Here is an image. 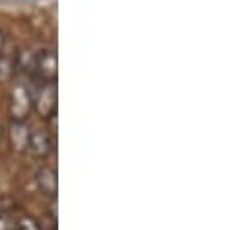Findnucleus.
<instances>
[{"mask_svg": "<svg viewBox=\"0 0 251 230\" xmlns=\"http://www.w3.org/2000/svg\"><path fill=\"white\" fill-rule=\"evenodd\" d=\"M18 70V53L16 49H8L4 45L2 53H0V80L2 82H10L14 78V72Z\"/></svg>", "mask_w": 251, "mask_h": 230, "instance_id": "7", "label": "nucleus"}, {"mask_svg": "<svg viewBox=\"0 0 251 230\" xmlns=\"http://www.w3.org/2000/svg\"><path fill=\"white\" fill-rule=\"evenodd\" d=\"M0 230H16V219L8 211H0Z\"/></svg>", "mask_w": 251, "mask_h": 230, "instance_id": "9", "label": "nucleus"}, {"mask_svg": "<svg viewBox=\"0 0 251 230\" xmlns=\"http://www.w3.org/2000/svg\"><path fill=\"white\" fill-rule=\"evenodd\" d=\"M33 74L41 78V82H57L59 58H57L55 49H41L39 53H35Z\"/></svg>", "mask_w": 251, "mask_h": 230, "instance_id": "3", "label": "nucleus"}, {"mask_svg": "<svg viewBox=\"0 0 251 230\" xmlns=\"http://www.w3.org/2000/svg\"><path fill=\"white\" fill-rule=\"evenodd\" d=\"M4 45H6V35H4V31L0 29V53H2V49H4Z\"/></svg>", "mask_w": 251, "mask_h": 230, "instance_id": "10", "label": "nucleus"}, {"mask_svg": "<svg viewBox=\"0 0 251 230\" xmlns=\"http://www.w3.org/2000/svg\"><path fill=\"white\" fill-rule=\"evenodd\" d=\"M27 150L39 158V160H45L51 156V152L55 150V137L49 129H43V127H37V129H31L29 133V141H27Z\"/></svg>", "mask_w": 251, "mask_h": 230, "instance_id": "4", "label": "nucleus"}, {"mask_svg": "<svg viewBox=\"0 0 251 230\" xmlns=\"http://www.w3.org/2000/svg\"><path fill=\"white\" fill-rule=\"evenodd\" d=\"M33 112V94L24 82H16L8 94V114L12 121H27Z\"/></svg>", "mask_w": 251, "mask_h": 230, "instance_id": "1", "label": "nucleus"}, {"mask_svg": "<svg viewBox=\"0 0 251 230\" xmlns=\"http://www.w3.org/2000/svg\"><path fill=\"white\" fill-rule=\"evenodd\" d=\"M16 230H43L41 223L31 215H22L16 221Z\"/></svg>", "mask_w": 251, "mask_h": 230, "instance_id": "8", "label": "nucleus"}, {"mask_svg": "<svg viewBox=\"0 0 251 230\" xmlns=\"http://www.w3.org/2000/svg\"><path fill=\"white\" fill-rule=\"evenodd\" d=\"M29 125L27 121H10L8 125V144L12 152L22 154L27 150V141H29Z\"/></svg>", "mask_w": 251, "mask_h": 230, "instance_id": "5", "label": "nucleus"}, {"mask_svg": "<svg viewBox=\"0 0 251 230\" xmlns=\"http://www.w3.org/2000/svg\"><path fill=\"white\" fill-rule=\"evenodd\" d=\"M57 108H59L57 82H43L41 88L33 94V110L37 112L39 117L51 119L57 115Z\"/></svg>", "mask_w": 251, "mask_h": 230, "instance_id": "2", "label": "nucleus"}, {"mask_svg": "<svg viewBox=\"0 0 251 230\" xmlns=\"http://www.w3.org/2000/svg\"><path fill=\"white\" fill-rule=\"evenodd\" d=\"M0 139H2V127H0Z\"/></svg>", "mask_w": 251, "mask_h": 230, "instance_id": "11", "label": "nucleus"}, {"mask_svg": "<svg viewBox=\"0 0 251 230\" xmlns=\"http://www.w3.org/2000/svg\"><path fill=\"white\" fill-rule=\"evenodd\" d=\"M35 183L39 187V191L49 197V199H57V193H59V175L57 170L51 168V166H41L39 172L35 173Z\"/></svg>", "mask_w": 251, "mask_h": 230, "instance_id": "6", "label": "nucleus"}]
</instances>
